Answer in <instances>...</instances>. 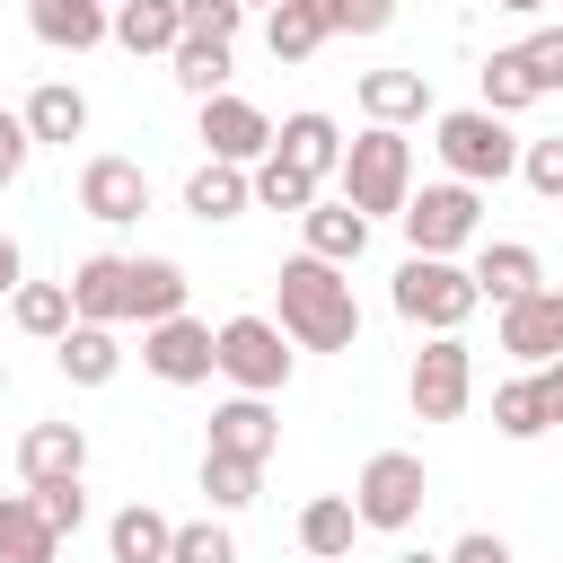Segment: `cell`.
I'll list each match as a JSON object with an SVG mask.
<instances>
[{
    "instance_id": "6da1fadb",
    "label": "cell",
    "mask_w": 563,
    "mask_h": 563,
    "mask_svg": "<svg viewBox=\"0 0 563 563\" xmlns=\"http://www.w3.org/2000/svg\"><path fill=\"white\" fill-rule=\"evenodd\" d=\"M273 299H282V334L308 343V352H352L361 343V299L343 282V264L325 255H290L273 273Z\"/></svg>"
},
{
    "instance_id": "7a4b0ae2",
    "label": "cell",
    "mask_w": 563,
    "mask_h": 563,
    "mask_svg": "<svg viewBox=\"0 0 563 563\" xmlns=\"http://www.w3.org/2000/svg\"><path fill=\"white\" fill-rule=\"evenodd\" d=\"M334 185H343V202H352L361 220H396L405 194H413V141H405L396 123H369L361 141H343Z\"/></svg>"
},
{
    "instance_id": "3957f363",
    "label": "cell",
    "mask_w": 563,
    "mask_h": 563,
    "mask_svg": "<svg viewBox=\"0 0 563 563\" xmlns=\"http://www.w3.org/2000/svg\"><path fill=\"white\" fill-rule=\"evenodd\" d=\"M475 308H484V290H475L466 264H449V255H405V273H396V317H405V325L457 334Z\"/></svg>"
},
{
    "instance_id": "277c9868",
    "label": "cell",
    "mask_w": 563,
    "mask_h": 563,
    "mask_svg": "<svg viewBox=\"0 0 563 563\" xmlns=\"http://www.w3.org/2000/svg\"><path fill=\"white\" fill-rule=\"evenodd\" d=\"M422 501H431V475H422V457H413V449H378V457L361 466V484H352V519H361V528H378V537L413 528V519H422Z\"/></svg>"
},
{
    "instance_id": "5b68a950",
    "label": "cell",
    "mask_w": 563,
    "mask_h": 563,
    "mask_svg": "<svg viewBox=\"0 0 563 563\" xmlns=\"http://www.w3.org/2000/svg\"><path fill=\"white\" fill-rule=\"evenodd\" d=\"M440 158L457 185H501L519 167V141H510V114H484V106H457L440 114Z\"/></svg>"
},
{
    "instance_id": "8992f818",
    "label": "cell",
    "mask_w": 563,
    "mask_h": 563,
    "mask_svg": "<svg viewBox=\"0 0 563 563\" xmlns=\"http://www.w3.org/2000/svg\"><path fill=\"white\" fill-rule=\"evenodd\" d=\"M211 343H220V378L238 396H282L290 387V352H282V325L273 317H229Z\"/></svg>"
},
{
    "instance_id": "52a82bcc",
    "label": "cell",
    "mask_w": 563,
    "mask_h": 563,
    "mask_svg": "<svg viewBox=\"0 0 563 563\" xmlns=\"http://www.w3.org/2000/svg\"><path fill=\"white\" fill-rule=\"evenodd\" d=\"M405 246L413 255H457L466 238H475V220H484V202H475V185H422V194H405Z\"/></svg>"
},
{
    "instance_id": "ba28073f",
    "label": "cell",
    "mask_w": 563,
    "mask_h": 563,
    "mask_svg": "<svg viewBox=\"0 0 563 563\" xmlns=\"http://www.w3.org/2000/svg\"><path fill=\"white\" fill-rule=\"evenodd\" d=\"M405 396H413V413H422V422H457V413H466V396H475V352H466L457 334H422Z\"/></svg>"
},
{
    "instance_id": "9c48e42d",
    "label": "cell",
    "mask_w": 563,
    "mask_h": 563,
    "mask_svg": "<svg viewBox=\"0 0 563 563\" xmlns=\"http://www.w3.org/2000/svg\"><path fill=\"white\" fill-rule=\"evenodd\" d=\"M141 369L150 378H167V387H202L211 369H220V343H211V325L202 317H158V325H141Z\"/></svg>"
},
{
    "instance_id": "30bf717a",
    "label": "cell",
    "mask_w": 563,
    "mask_h": 563,
    "mask_svg": "<svg viewBox=\"0 0 563 563\" xmlns=\"http://www.w3.org/2000/svg\"><path fill=\"white\" fill-rule=\"evenodd\" d=\"M202 150L211 158H229V167H255L264 150H273V123H264V106H246V97H202Z\"/></svg>"
},
{
    "instance_id": "8fae6325",
    "label": "cell",
    "mask_w": 563,
    "mask_h": 563,
    "mask_svg": "<svg viewBox=\"0 0 563 563\" xmlns=\"http://www.w3.org/2000/svg\"><path fill=\"white\" fill-rule=\"evenodd\" d=\"M79 211L106 220V229L141 220V211H150V176H141V158H88V167H79Z\"/></svg>"
},
{
    "instance_id": "7c38bea8",
    "label": "cell",
    "mask_w": 563,
    "mask_h": 563,
    "mask_svg": "<svg viewBox=\"0 0 563 563\" xmlns=\"http://www.w3.org/2000/svg\"><path fill=\"white\" fill-rule=\"evenodd\" d=\"M501 352L510 361H563V290H528V299H510L501 308Z\"/></svg>"
},
{
    "instance_id": "4fadbf2b",
    "label": "cell",
    "mask_w": 563,
    "mask_h": 563,
    "mask_svg": "<svg viewBox=\"0 0 563 563\" xmlns=\"http://www.w3.org/2000/svg\"><path fill=\"white\" fill-rule=\"evenodd\" d=\"M70 317L123 325V317H132V255H88V264H70Z\"/></svg>"
},
{
    "instance_id": "5bb4252c",
    "label": "cell",
    "mask_w": 563,
    "mask_h": 563,
    "mask_svg": "<svg viewBox=\"0 0 563 563\" xmlns=\"http://www.w3.org/2000/svg\"><path fill=\"white\" fill-rule=\"evenodd\" d=\"M273 158H290L299 176H317V185H325V176L343 167V132H334V114H317V106H308V114H282Z\"/></svg>"
},
{
    "instance_id": "9a60e30c",
    "label": "cell",
    "mask_w": 563,
    "mask_h": 563,
    "mask_svg": "<svg viewBox=\"0 0 563 563\" xmlns=\"http://www.w3.org/2000/svg\"><path fill=\"white\" fill-rule=\"evenodd\" d=\"M211 449H229V457H273L282 449V422H273V405L264 396H229V405H211Z\"/></svg>"
},
{
    "instance_id": "2e32d148",
    "label": "cell",
    "mask_w": 563,
    "mask_h": 563,
    "mask_svg": "<svg viewBox=\"0 0 563 563\" xmlns=\"http://www.w3.org/2000/svg\"><path fill=\"white\" fill-rule=\"evenodd\" d=\"M18 475H26V484L88 475V431H79V422H35V431L18 440Z\"/></svg>"
},
{
    "instance_id": "e0dca14e",
    "label": "cell",
    "mask_w": 563,
    "mask_h": 563,
    "mask_svg": "<svg viewBox=\"0 0 563 563\" xmlns=\"http://www.w3.org/2000/svg\"><path fill=\"white\" fill-rule=\"evenodd\" d=\"M26 26L44 44H62V53H88V44L114 35V9L106 0H26Z\"/></svg>"
},
{
    "instance_id": "ac0fdd59",
    "label": "cell",
    "mask_w": 563,
    "mask_h": 563,
    "mask_svg": "<svg viewBox=\"0 0 563 563\" xmlns=\"http://www.w3.org/2000/svg\"><path fill=\"white\" fill-rule=\"evenodd\" d=\"M53 352H62V378H70V387H106V378L123 369V343H114V325H88V317H70Z\"/></svg>"
},
{
    "instance_id": "d6986e66",
    "label": "cell",
    "mask_w": 563,
    "mask_h": 563,
    "mask_svg": "<svg viewBox=\"0 0 563 563\" xmlns=\"http://www.w3.org/2000/svg\"><path fill=\"white\" fill-rule=\"evenodd\" d=\"M361 114L405 132L413 114H431V79L422 70H361Z\"/></svg>"
},
{
    "instance_id": "ffe728a7",
    "label": "cell",
    "mask_w": 563,
    "mask_h": 563,
    "mask_svg": "<svg viewBox=\"0 0 563 563\" xmlns=\"http://www.w3.org/2000/svg\"><path fill=\"white\" fill-rule=\"evenodd\" d=\"M299 238H308V255H325V264H361L369 220H361L352 202H308V211H299Z\"/></svg>"
},
{
    "instance_id": "44dd1931",
    "label": "cell",
    "mask_w": 563,
    "mask_h": 563,
    "mask_svg": "<svg viewBox=\"0 0 563 563\" xmlns=\"http://www.w3.org/2000/svg\"><path fill=\"white\" fill-rule=\"evenodd\" d=\"M255 202V185H246V167H229V158H202L194 176H185V211L194 220H238Z\"/></svg>"
},
{
    "instance_id": "7402d4cb",
    "label": "cell",
    "mask_w": 563,
    "mask_h": 563,
    "mask_svg": "<svg viewBox=\"0 0 563 563\" xmlns=\"http://www.w3.org/2000/svg\"><path fill=\"white\" fill-rule=\"evenodd\" d=\"M475 290H484L493 308L528 299V290H537V246H519V238H493V246L475 255Z\"/></svg>"
},
{
    "instance_id": "603a6c76",
    "label": "cell",
    "mask_w": 563,
    "mask_h": 563,
    "mask_svg": "<svg viewBox=\"0 0 563 563\" xmlns=\"http://www.w3.org/2000/svg\"><path fill=\"white\" fill-rule=\"evenodd\" d=\"M325 35H334V26H325V0H273V9H264V44H273V62H308Z\"/></svg>"
},
{
    "instance_id": "cb8c5ba5",
    "label": "cell",
    "mask_w": 563,
    "mask_h": 563,
    "mask_svg": "<svg viewBox=\"0 0 563 563\" xmlns=\"http://www.w3.org/2000/svg\"><path fill=\"white\" fill-rule=\"evenodd\" d=\"M53 554H62V537L44 528L35 493H0V563H53Z\"/></svg>"
},
{
    "instance_id": "d4e9b609",
    "label": "cell",
    "mask_w": 563,
    "mask_h": 563,
    "mask_svg": "<svg viewBox=\"0 0 563 563\" xmlns=\"http://www.w3.org/2000/svg\"><path fill=\"white\" fill-rule=\"evenodd\" d=\"M26 132H35V141H53V150H70V141L88 132V97H79L70 79H44V88L26 97Z\"/></svg>"
},
{
    "instance_id": "484cf974",
    "label": "cell",
    "mask_w": 563,
    "mask_h": 563,
    "mask_svg": "<svg viewBox=\"0 0 563 563\" xmlns=\"http://www.w3.org/2000/svg\"><path fill=\"white\" fill-rule=\"evenodd\" d=\"M176 35H185L176 0H114V44L123 53H176Z\"/></svg>"
},
{
    "instance_id": "4316f807",
    "label": "cell",
    "mask_w": 563,
    "mask_h": 563,
    "mask_svg": "<svg viewBox=\"0 0 563 563\" xmlns=\"http://www.w3.org/2000/svg\"><path fill=\"white\" fill-rule=\"evenodd\" d=\"M185 264H167V255H132V317L141 325H158V317H176L185 308Z\"/></svg>"
},
{
    "instance_id": "83f0119b",
    "label": "cell",
    "mask_w": 563,
    "mask_h": 563,
    "mask_svg": "<svg viewBox=\"0 0 563 563\" xmlns=\"http://www.w3.org/2000/svg\"><path fill=\"white\" fill-rule=\"evenodd\" d=\"M167 537H176V519H158L150 501H132V510H114V519H106L114 563H167Z\"/></svg>"
},
{
    "instance_id": "f1b7e54d",
    "label": "cell",
    "mask_w": 563,
    "mask_h": 563,
    "mask_svg": "<svg viewBox=\"0 0 563 563\" xmlns=\"http://www.w3.org/2000/svg\"><path fill=\"white\" fill-rule=\"evenodd\" d=\"M352 537H361V519H352V501H343V493H325V501H308V510H299V545H308L317 563H343V554H352Z\"/></svg>"
},
{
    "instance_id": "f546056e",
    "label": "cell",
    "mask_w": 563,
    "mask_h": 563,
    "mask_svg": "<svg viewBox=\"0 0 563 563\" xmlns=\"http://www.w3.org/2000/svg\"><path fill=\"white\" fill-rule=\"evenodd\" d=\"M167 62H176V88H185V97H220V88H229V44H220V35H176Z\"/></svg>"
},
{
    "instance_id": "4dcf8cb0",
    "label": "cell",
    "mask_w": 563,
    "mask_h": 563,
    "mask_svg": "<svg viewBox=\"0 0 563 563\" xmlns=\"http://www.w3.org/2000/svg\"><path fill=\"white\" fill-rule=\"evenodd\" d=\"M9 308H18V325H26V334L62 343V325H70V282H18V290H9Z\"/></svg>"
},
{
    "instance_id": "1f68e13d",
    "label": "cell",
    "mask_w": 563,
    "mask_h": 563,
    "mask_svg": "<svg viewBox=\"0 0 563 563\" xmlns=\"http://www.w3.org/2000/svg\"><path fill=\"white\" fill-rule=\"evenodd\" d=\"M493 431H501V440H537V431H554L537 378H501V387H493Z\"/></svg>"
},
{
    "instance_id": "d6a6232c",
    "label": "cell",
    "mask_w": 563,
    "mask_h": 563,
    "mask_svg": "<svg viewBox=\"0 0 563 563\" xmlns=\"http://www.w3.org/2000/svg\"><path fill=\"white\" fill-rule=\"evenodd\" d=\"M255 484H264V466H255V457L202 449V493H211V510H246V501H255Z\"/></svg>"
},
{
    "instance_id": "836d02e7",
    "label": "cell",
    "mask_w": 563,
    "mask_h": 563,
    "mask_svg": "<svg viewBox=\"0 0 563 563\" xmlns=\"http://www.w3.org/2000/svg\"><path fill=\"white\" fill-rule=\"evenodd\" d=\"M246 185H255V202H264V211H308V202H317V176H299V167H290V158H273V150L255 158V176H246Z\"/></svg>"
},
{
    "instance_id": "e575fe53",
    "label": "cell",
    "mask_w": 563,
    "mask_h": 563,
    "mask_svg": "<svg viewBox=\"0 0 563 563\" xmlns=\"http://www.w3.org/2000/svg\"><path fill=\"white\" fill-rule=\"evenodd\" d=\"M475 79H484V114H519V106H537V88H528V70H519V44H501Z\"/></svg>"
},
{
    "instance_id": "d590c367",
    "label": "cell",
    "mask_w": 563,
    "mask_h": 563,
    "mask_svg": "<svg viewBox=\"0 0 563 563\" xmlns=\"http://www.w3.org/2000/svg\"><path fill=\"white\" fill-rule=\"evenodd\" d=\"M167 563H238V537H229L220 519H185V528L167 537Z\"/></svg>"
},
{
    "instance_id": "8d00e7d4",
    "label": "cell",
    "mask_w": 563,
    "mask_h": 563,
    "mask_svg": "<svg viewBox=\"0 0 563 563\" xmlns=\"http://www.w3.org/2000/svg\"><path fill=\"white\" fill-rule=\"evenodd\" d=\"M26 493H35V510H44V528H53V537H79V519H88L79 475H62V484H26Z\"/></svg>"
},
{
    "instance_id": "74e56055",
    "label": "cell",
    "mask_w": 563,
    "mask_h": 563,
    "mask_svg": "<svg viewBox=\"0 0 563 563\" xmlns=\"http://www.w3.org/2000/svg\"><path fill=\"white\" fill-rule=\"evenodd\" d=\"M519 70H528L537 97H554V88H563V26H537V35L519 44Z\"/></svg>"
},
{
    "instance_id": "f35d334b",
    "label": "cell",
    "mask_w": 563,
    "mask_h": 563,
    "mask_svg": "<svg viewBox=\"0 0 563 563\" xmlns=\"http://www.w3.org/2000/svg\"><path fill=\"white\" fill-rule=\"evenodd\" d=\"M519 176H528V194L563 202V132H554V141H528V150H519Z\"/></svg>"
},
{
    "instance_id": "ab89813d",
    "label": "cell",
    "mask_w": 563,
    "mask_h": 563,
    "mask_svg": "<svg viewBox=\"0 0 563 563\" xmlns=\"http://www.w3.org/2000/svg\"><path fill=\"white\" fill-rule=\"evenodd\" d=\"M325 26L334 35H387L396 26V0H325Z\"/></svg>"
},
{
    "instance_id": "60d3db41",
    "label": "cell",
    "mask_w": 563,
    "mask_h": 563,
    "mask_svg": "<svg viewBox=\"0 0 563 563\" xmlns=\"http://www.w3.org/2000/svg\"><path fill=\"white\" fill-rule=\"evenodd\" d=\"M176 18H185V35H220V44H229L246 9H238V0H176Z\"/></svg>"
},
{
    "instance_id": "b9f144b4",
    "label": "cell",
    "mask_w": 563,
    "mask_h": 563,
    "mask_svg": "<svg viewBox=\"0 0 563 563\" xmlns=\"http://www.w3.org/2000/svg\"><path fill=\"white\" fill-rule=\"evenodd\" d=\"M26 150H35V132H26V114H0V185L26 167Z\"/></svg>"
},
{
    "instance_id": "7bdbcfd3",
    "label": "cell",
    "mask_w": 563,
    "mask_h": 563,
    "mask_svg": "<svg viewBox=\"0 0 563 563\" xmlns=\"http://www.w3.org/2000/svg\"><path fill=\"white\" fill-rule=\"evenodd\" d=\"M449 563H510V545H501L493 528H466V537L449 545Z\"/></svg>"
},
{
    "instance_id": "ee69618b",
    "label": "cell",
    "mask_w": 563,
    "mask_h": 563,
    "mask_svg": "<svg viewBox=\"0 0 563 563\" xmlns=\"http://www.w3.org/2000/svg\"><path fill=\"white\" fill-rule=\"evenodd\" d=\"M537 396H545V422H563V361H537Z\"/></svg>"
},
{
    "instance_id": "f6af8a7d",
    "label": "cell",
    "mask_w": 563,
    "mask_h": 563,
    "mask_svg": "<svg viewBox=\"0 0 563 563\" xmlns=\"http://www.w3.org/2000/svg\"><path fill=\"white\" fill-rule=\"evenodd\" d=\"M18 282H26V255H18V238L0 229V290H18Z\"/></svg>"
},
{
    "instance_id": "bcb514c9",
    "label": "cell",
    "mask_w": 563,
    "mask_h": 563,
    "mask_svg": "<svg viewBox=\"0 0 563 563\" xmlns=\"http://www.w3.org/2000/svg\"><path fill=\"white\" fill-rule=\"evenodd\" d=\"M493 9H510V18H528V9H545V0H493Z\"/></svg>"
},
{
    "instance_id": "7dc6e473",
    "label": "cell",
    "mask_w": 563,
    "mask_h": 563,
    "mask_svg": "<svg viewBox=\"0 0 563 563\" xmlns=\"http://www.w3.org/2000/svg\"><path fill=\"white\" fill-rule=\"evenodd\" d=\"M396 563H449V554H396Z\"/></svg>"
},
{
    "instance_id": "c3c4849f",
    "label": "cell",
    "mask_w": 563,
    "mask_h": 563,
    "mask_svg": "<svg viewBox=\"0 0 563 563\" xmlns=\"http://www.w3.org/2000/svg\"><path fill=\"white\" fill-rule=\"evenodd\" d=\"M238 9H273V0H238Z\"/></svg>"
}]
</instances>
